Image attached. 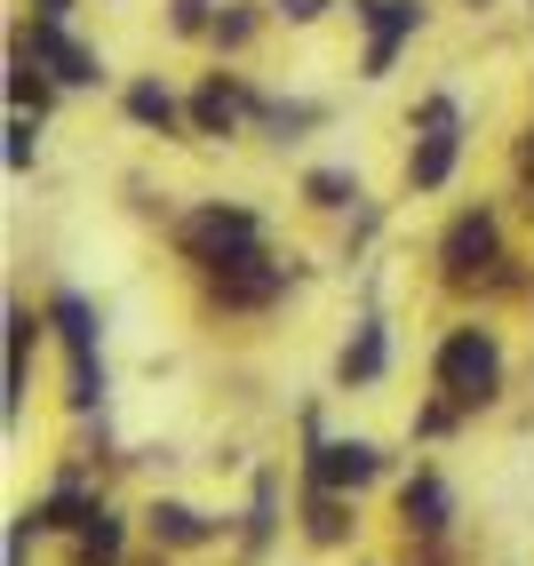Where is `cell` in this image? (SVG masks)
<instances>
[{
    "label": "cell",
    "instance_id": "cell-1",
    "mask_svg": "<svg viewBox=\"0 0 534 566\" xmlns=\"http://www.w3.org/2000/svg\"><path fill=\"white\" fill-rule=\"evenodd\" d=\"M439 391L454 407H486L494 391H503V344H494L486 327H454L439 344Z\"/></svg>",
    "mask_w": 534,
    "mask_h": 566
},
{
    "label": "cell",
    "instance_id": "cell-7",
    "mask_svg": "<svg viewBox=\"0 0 534 566\" xmlns=\"http://www.w3.org/2000/svg\"><path fill=\"white\" fill-rule=\"evenodd\" d=\"M439 263H447V280H479L494 263V216H454L439 240Z\"/></svg>",
    "mask_w": 534,
    "mask_h": 566
},
{
    "label": "cell",
    "instance_id": "cell-9",
    "mask_svg": "<svg viewBox=\"0 0 534 566\" xmlns=\"http://www.w3.org/2000/svg\"><path fill=\"white\" fill-rule=\"evenodd\" d=\"M447 511H454V495H447V479H439V471H415V479L399 486V518H407V535H439Z\"/></svg>",
    "mask_w": 534,
    "mask_h": 566
},
{
    "label": "cell",
    "instance_id": "cell-3",
    "mask_svg": "<svg viewBox=\"0 0 534 566\" xmlns=\"http://www.w3.org/2000/svg\"><path fill=\"white\" fill-rule=\"evenodd\" d=\"M415 128H423V136H415L407 184H415V192H439V184L454 176V153H463V136H454V128H463V120H454V96H431V104H423V120H415Z\"/></svg>",
    "mask_w": 534,
    "mask_h": 566
},
{
    "label": "cell",
    "instance_id": "cell-6",
    "mask_svg": "<svg viewBox=\"0 0 534 566\" xmlns=\"http://www.w3.org/2000/svg\"><path fill=\"white\" fill-rule=\"evenodd\" d=\"M280 287H287V263H272L263 248H248V255H232V263H216V304L255 312V304H272Z\"/></svg>",
    "mask_w": 534,
    "mask_h": 566
},
{
    "label": "cell",
    "instance_id": "cell-20",
    "mask_svg": "<svg viewBox=\"0 0 534 566\" xmlns=\"http://www.w3.org/2000/svg\"><path fill=\"white\" fill-rule=\"evenodd\" d=\"M208 32H216L223 49H248V41H255V9H216V24H208Z\"/></svg>",
    "mask_w": 534,
    "mask_h": 566
},
{
    "label": "cell",
    "instance_id": "cell-10",
    "mask_svg": "<svg viewBox=\"0 0 534 566\" xmlns=\"http://www.w3.org/2000/svg\"><path fill=\"white\" fill-rule=\"evenodd\" d=\"M240 112H263V96H248V88H232V81H208V88L192 96V128H200V136H232Z\"/></svg>",
    "mask_w": 534,
    "mask_h": 566
},
{
    "label": "cell",
    "instance_id": "cell-23",
    "mask_svg": "<svg viewBox=\"0 0 534 566\" xmlns=\"http://www.w3.org/2000/svg\"><path fill=\"white\" fill-rule=\"evenodd\" d=\"M272 9H280L287 24H312V17H327V0H272Z\"/></svg>",
    "mask_w": 534,
    "mask_h": 566
},
{
    "label": "cell",
    "instance_id": "cell-12",
    "mask_svg": "<svg viewBox=\"0 0 534 566\" xmlns=\"http://www.w3.org/2000/svg\"><path fill=\"white\" fill-rule=\"evenodd\" d=\"M128 120H136V128H160V136H176V128H184V104H176L160 81H136V88H128Z\"/></svg>",
    "mask_w": 534,
    "mask_h": 566
},
{
    "label": "cell",
    "instance_id": "cell-18",
    "mask_svg": "<svg viewBox=\"0 0 534 566\" xmlns=\"http://www.w3.org/2000/svg\"><path fill=\"white\" fill-rule=\"evenodd\" d=\"M303 192H312L320 208H352V200H359V176H343V168H312V176H303Z\"/></svg>",
    "mask_w": 534,
    "mask_h": 566
},
{
    "label": "cell",
    "instance_id": "cell-15",
    "mask_svg": "<svg viewBox=\"0 0 534 566\" xmlns=\"http://www.w3.org/2000/svg\"><path fill=\"white\" fill-rule=\"evenodd\" d=\"M303 526H312V543H343V535H352V503H343V486H312Z\"/></svg>",
    "mask_w": 534,
    "mask_h": 566
},
{
    "label": "cell",
    "instance_id": "cell-5",
    "mask_svg": "<svg viewBox=\"0 0 534 566\" xmlns=\"http://www.w3.org/2000/svg\"><path fill=\"white\" fill-rule=\"evenodd\" d=\"M17 49H32V56L49 64V81H64V88H96V81H104L96 49H81V41H72V32H64V17H41V24H32Z\"/></svg>",
    "mask_w": 534,
    "mask_h": 566
},
{
    "label": "cell",
    "instance_id": "cell-17",
    "mask_svg": "<svg viewBox=\"0 0 534 566\" xmlns=\"http://www.w3.org/2000/svg\"><path fill=\"white\" fill-rule=\"evenodd\" d=\"M41 56L32 49H17V64H9V96H17V112H49V81H41Z\"/></svg>",
    "mask_w": 534,
    "mask_h": 566
},
{
    "label": "cell",
    "instance_id": "cell-19",
    "mask_svg": "<svg viewBox=\"0 0 534 566\" xmlns=\"http://www.w3.org/2000/svg\"><path fill=\"white\" fill-rule=\"evenodd\" d=\"M41 160V112H17L9 120V168H32Z\"/></svg>",
    "mask_w": 534,
    "mask_h": 566
},
{
    "label": "cell",
    "instance_id": "cell-14",
    "mask_svg": "<svg viewBox=\"0 0 534 566\" xmlns=\"http://www.w3.org/2000/svg\"><path fill=\"white\" fill-rule=\"evenodd\" d=\"M144 518H151V535L176 543V551H192V543H208V535H216V526H208L200 511H184V503H151Z\"/></svg>",
    "mask_w": 534,
    "mask_h": 566
},
{
    "label": "cell",
    "instance_id": "cell-22",
    "mask_svg": "<svg viewBox=\"0 0 534 566\" xmlns=\"http://www.w3.org/2000/svg\"><path fill=\"white\" fill-rule=\"evenodd\" d=\"M168 24H176V32H200V24H216V17H208V0H168Z\"/></svg>",
    "mask_w": 534,
    "mask_h": 566
},
{
    "label": "cell",
    "instance_id": "cell-25",
    "mask_svg": "<svg viewBox=\"0 0 534 566\" xmlns=\"http://www.w3.org/2000/svg\"><path fill=\"white\" fill-rule=\"evenodd\" d=\"M526 176H534V136H526Z\"/></svg>",
    "mask_w": 534,
    "mask_h": 566
},
{
    "label": "cell",
    "instance_id": "cell-11",
    "mask_svg": "<svg viewBox=\"0 0 534 566\" xmlns=\"http://www.w3.org/2000/svg\"><path fill=\"white\" fill-rule=\"evenodd\" d=\"M32 344H41V319H32L24 304H9V391H0L9 423H17V407H24V359H32Z\"/></svg>",
    "mask_w": 534,
    "mask_h": 566
},
{
    "label": "cell",
    "instance_id": "cell-13",
    "mask_svg": "<svg viewBox=\"0 0 534 566\" xmlns=\"http://www.w3.org/2000/svg\"><path fill=\"white\" fill-rule=\"evenodd\" d=\"M72 535H81V566H121V518H112L104 503L72 526Z\"/></svg>",
    "mask_w": 534,
    "mask_h": 566
},
{
    "label": "cell",
    "instance_id": "cell-21",
    "mask_svg": "<svg viewBox=\"0 0 534 566\" xmlns=\"http://www.w3.org/2000/svg\"><path fill=\"white\" fill-rule=\"evenodd\" d=\"M272 543V479H255V526H248V551Z\"/></svg>",
    "mask_w": 534,
    "mask_h": 566
},
{
    "label": "cell",
    "instance_id": "cell-4",
    "mask_svg": "<svg viewBox=\"0 0 534 566\" xmlns=\"http://www.w3.org/2000/svg\"><path fill=\"white\" fill-rule=\"evenodd\" d=\"M352 17L367 24V56H359L367 81H384L391 56L415 41V32H423V9H415V0H352Z\"/></svg>",
    "mask_w": 534,
    "mask_h": 566
},
{
    "label": "cell",
    "instance_id": "cell-8",
    "mask_svg": "<svg viewBox=\"0 0 534 566\" xmlns=\"http://www.w3.org/2000/svg\"><path fill=\"white\" fill-rule=\"evenodd\" d=\"M375 471H384V455H375L367 439H327V447H312V486H367Z\"/></svg>",
    "mask_w": 534,
    "mask_h": 566
},
{
    "label": "cell",
    "instance_id": "cell-2",
    "mask_svg": "<svg viewBox=\"0 0 534 566\" xmlns=\"http://www.w3.org/2000/svg\"><path fill=\"white\" fill-rule=\"evenodd\" d=\"M176 240H184V255H192V263H208V272H216V263L263 248V223H255L248 208H223V200H216V208H192V216H184Z\"/></svg>",
    "mask_w": 534,
    "mask_h": 566
},
{
    "label": "cell",
    "instance_id": "cell-16",
    "mask_svg": "<svg viewBox=\"0 0 534 566\" xmlns=\"http://www.w3.org/2000/svg\"><path fill=\"white\" fill-rule=\"evenodd\" d=\"M384 375V319H359L352 352H343V384H375Z\"/></svg>",
    "mask_w": 534,
    "mask_h": 566
},
{
    "label": "cell",
    "instance_id": "cell-26",
    "mask_svg": "<svg viewBox=\"0 0 534 566\" xmlns=\"http://www.w3.org/2000/svg\"><path fill=\"white\" fill-rule=\"evenodd\" d=\"M471 9H486V0H471Z\"/></svg>",
    "mask_w": 534,
    "mask_h": 566
},
{
    "label": "cell",
    "instance_id": "cell-24",
    "mask_svg": "<svg viewBox=\"0 0 534 566\" xmlns=\"http://www.w3.org/2000/svg\"><path fill=\"white\" fill-rule=\"evenodd\" d=\"M41 17H72V0H41Z\"/></svg>",
    "mask_w": 534,
    "mask_h": 566
}]
</instances>
